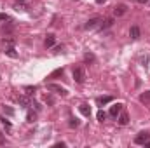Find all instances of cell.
Returning a JSON list of instances; mask_svg holds the SVG:
<instances>
[{
  "label": "cell",
  "mask_w": 150,
  "mask_h": 148,
  "mask_svg": "<svg viewBox=\"0 0 150 148\" xmlns=\"http://www.w3.org/2000/svg\"><path fill=\"white\" fill-rule=\"evenodd\" d=\"M72 75H74V80L77 84H84V80H86V70H84V66H75Z\"/></svg>",
  "instance_id": "obj_1"
},
{
  "label": "cell",
  "mask_w": 150,
  "mask_h": 148,
  "mask_svg": "<svg viewBox=\"0 0 150 148\" xmlns=\"http://www.w3.org/2000/svg\"><path fill=\"white\" fill-rule=\"evenodd\" d=\"M47 89H49V91H52V92H56V94H61L63 98H65V96H68V91H67L65 87L58 85V84H47Z\"/></svg>",
  "instance_id": "obj_2"
},
{
  "label": "cell",
  "mask_w": 150,
  "mask_h": 148,
  "mask_svg": "<svg viewBox=\"0 0 150 148\" xmlns=\"http://www.w3.org/2000/svg\"><path fill=\"white\" fill-rule=\"evenodd\" d=\"M126 12H127V5H126V4H119V5L113 7V16H115V18H120V16H124Z\"/></svg>",
  "instance_id": "obj_3"
},
{
  "label": "cell",
  "mask_w": 150,
  "mask_h": 148,
  "mask_svg": "<svg viewBox=\"0 0 150 148\" xmlns=\"http://www.w3.org/2000/svg\"><path fill=\"white\" fill-rule=\"evenodd\" d=\"M122 108H124V105H122V103H115V105H112V106H110V110H108L110 117L117 118V117H119V113L122 111Z\"/></svg>",
  "instance_id": "obj_4"
},
{
  "label": "cell",
  "mask_w": 150,
  "mask_h": 148,
  "mask_svg": "<svg viewBox=\"0 0 150 148\" xmlns=\"http://www.w3.org/2000/svg\"><path fill=\"white\" fill-rule=\"evenodd\" d=\"M100 23H101V19H100V18H91L89 21H86L84 28H86V30H93V28L100 26Z\"/></svg>",
  "instance_id": "obj_5"
},
{
  "label": "cell",
  "mask_w": 150,
  "mask_h": 148,
  "mask_svg": "<svg viewBox=\"0 0 150 148\" xmlns=\"http://www.w3.org/2000/svg\"><path fill=\"white\" fill-rule=\"evenodd\" d=\"M149 138H150L149 132H140V134H138V136L134 138V143H136V145H145Z\"/></svg>",
  "instance_id": "obj_6"
},
{
  "label": "cell",
  "mask_w": 150,
  "mask_h": 148,
  "mask_svg": "<svg viewBox=\"0 0 150 148\" xmlns=\"http://www.w3.org/2000/svg\"><path fill=\"white\" fill-rule=\"evenodd\" d=\"M140 33H142V32H140V28H138L136 25L131 26V30H129V37L133 38V40H138V38H140Z\"/></svg>",
  "instance_id": "obj_7"
},
{
  "label": "cell",
  "mask_w": 150,
  "mask_h": 148,
  "mask_svg": "<svg viewBox=\"0 0 150 148\" xmlns=\"http://www.w3.org/2000/svg\"><path fill=\"white\" fill-rule=\"evenodd\" d=\"M112 101V96H100L98 99H96V105L98 106H103V105H107V103H110Z\"/></svg>",
  "instance_id": "obj_8"
},
{
  "label": "cell",
  "mask_w": 150,
  "mask_h": 148,
  "mask_svg": "<svg viewBox=\"0 0 150 148\" xmlns=\"http://www.w3.org/2000/svg\"><path fill=\"white\" fill-rule=\"evenodd\" d=\"M117 120H119V124H120V125H126V124L129 122V115H127L126 111H120V113H119V118H117Z\"/></svg>",
  "instance_id": "obj_9"
},
{
  "label": "cell",
  "mask_w": 150,
  "mask_h": 148,
  "mask_svg": "<svg viewBox=\"0 0 150 148\" xmlns=\"http://www.w3.org/2000/svg\"><path fill=\"white\" fill-rule=\"evenodd\" d=\"M44 44H45V47H47V49H49V47H52V45L56 44V37H54L52 33H49V35L45 37V42H44Z\"/></svg>",
  "instance_id": "obj_10"
},
{
  "label": "cell",
  "mask_w": 150,
  "mask_h": 148,
  "mask_svg": "<svg viewBox=\"0 0 150 148\" xmlns=\"http://www.w3.org/2000/svg\"><path fill=\"white\" fill-rule=\"evenodd\" d=\"M79 111H80L84 117H89V115H91V108H89V105H86V103L79 106Z\"/></svg>",
  "instance_id": "obj_11"
},
{
  "label": "cell",
  "mask_w": 150,
  "mask_h": 148,
  "mask_svg": "<svg viewBox=\"0 0 150 148\" xmlns=\"http://www.w3.org/2000/svg\"><path fill=\"white\" fill-rule=\"evenodd\" d=\"M37 120V111H33V110H28L26 111V122H35Z\"/></svg>",
  "instance_id": "obj_12"
},
{
  "label": "cell",
  "mask_w": 150,
  "mask_h": 148,
  "mask_svg": "<svg viewBox=\"0 0 150 148\" xmlns=\"http://www.w3.org/2000/svg\"><path fill=\"white\" fill-rule=\"evenodd\" d=\"M12 30H14V23L9 19V23H5V25L2 26V32H4V33H11Z\"/></svg>",
  "instance_id": "obj_13"
},
{
  "label": "cell",
  "mask_w": 150,
  "mask_h": 148,
  "mask_svg": "<svg viewBox=\"0 0 150 148\" xmlns=\"http://www.w3.org/2000/svg\"><path fill=\"white\" fill-rule=\"evenodd\" d=\"M18 103H19L23 108H28V106H30V99H28L26 96H19V98H18Z\"/></svg>",
  "instance_id": "obj_14"
},
{
  "label": "cell",
  "mask_w": 150,
  "mask_h": 148,
  "mask_svg": "<svg viewBox=\"0 0 150 148\" xmlns=\"http://www.w3.org/2000/svg\"><path fill=\"white\" fill-rule=\"evenodd\" d=\"M112 25H113V19L112 18H108V19H105V21L100 23V28H101V30H107V28H110Z\"/></svg>",
  "instance_id": "obj_15"
},
{
  "label": "cell",
  "mask_w": 150,
  "mask_h": 148,
  "mask_svg": "<svg viewBox=\"0 0 150 148\" xmlns=\"http://www.w3.org/2000/svg\"><path fill=\"white\" fill-rule=\"evenodd\" d=\"M5 54H7V56H9V58H14V59H16V58H18V52H16V49H14V47H12V45H9V47H7V49H5Z\"/></svg>",
  "instance_id": "obj_16"
},
{
  "label": "cell",
  "mask_w": 150,
  "mask_h": 148,
  "mask_svg": "<svg viewBox=\"0 0 150 148\" xmlns=\"http://www.w3.org/2000/svg\"><path fill=\"white\" fill-rule=\"evenodd\" d=\"M140 101H142V103H145V105L150 103V91H145V92H142V94H140Z\"/></svg>",
  "instance_id": "obj_17"
},
{
  "label": "cell",
  "mask_w": 150,
  "mask_h": 148,
  "mask_svg": "<svg viewBox=\"0 0 150 148\" xmlns=\"http://www.w3.org/2000/svg\"><path fill=\"white\" fill-rule=\"evenodd\" d=\"M84 61L89 65V63H94V61H96V58H94V54H91V52H86V54H84Z\"/></svg>",
  "instance_id": "obj_18"
},
{
  "label": "cell",
  "mask_w": 150,
  "mask_h": 148,
  "mask_svg": "<svg viewBox=\"0 0 150 148\" xmlns=\"http://www.w3.org/2000/svg\"><path fill=\"white\" fill-rule=\"evenodd\" d=\"M35 92H37V87H35V85H33V87H32V85H26V87H25V94H26V96H33Z\"/></svg>",
  "instance_id": "obj_19"
},
{
  "label": "cell",
  "mask_w": 150,
  "mask_h": 148,
  "mask_svg": "<svg viewBox=\"0 0 150 148\" xmlns=\"http://www.w3.org/2000/svg\"><path fill=\"white\" fill-rule=\"evenodd\" d=\"M63 73H65V70H63V68H58V70H54L52 73L49 75L47 78H56V77H63Z\"/></svg>",
  "instance_id": "obj_20"
},
{
  "label": "cell",
  "mask_w": 150,
  "mask_h": 148,
  "mask_svg": "<svg viewBox=\"0 0 150 148\" xmlns=\"http://www.w3.org/2000/svg\"><path fill=\"white\" fill-rule=\"evenodd\" d=\"M68 125H70V127H79V125H80V122H79V118L70 117V122H68Z\"/></svg>",
  "instance_id": "obj_21"
},
{
  "label": "cell",
  "mask_w": 150,
  "mask_h": 148,
  "mask_svg": "<svg viewBox=\"0 0 150 148\" xmlns=\"http://www.w3.org/2000/svg\"><path fill=\"white\" fill-rule=\"evenodd\" d=\"M2 110H4L5 115H9V117H12V115H14V110H12L11 106H5V105H4V106H2Z\"/></svg>",
  "instance_id": "obj_22"
},
{
  "label": "cell",
  "mask_w": 150,
  "mask_h": 148,
  "mask_svg": "<svg viewBox=\"0 0 150 148\" xmlns=\"http://www.w3.org/2000/svg\"><path fill=\"white\" fill-rule=\"evenodd\" d=\"M96 117H98V120H100V122H105V120H107V113H105L103 110L98 111V115H96Z\"/></svg>",
  "instance_id": "obj_23"
},
{
  "label": "cell",
  "mask_w": 150,
  "mask_h": 148,
  "mask_svg": "<svg viewBox=\"0 0 150 148\" xmlns=\"http://www.w3.org/2000/svg\"><path fill=\"white\" fill-rule=\"evenodd\" d=\"M0 122H2V125H4L5 129H11V122H9L5 117H0Z\"/></svg>",
  "instance_id": "obj_24"
},
{
  "label": "cell",
  "mask_w": 150,
  "mask_h": 148,
  "mask_svg": "<svg viewBox=\"0 0 150 148\" xmlns=\"http://www.w3.org/2000/svg\"><path fill=\"white\" fill-rule=\"evenodd\" d=\"M44 101H45L47 105H52V103H54V98H52L51 94H45V96H44Z\"/></svg>",
  "instance_id": "obj_25"
},
{
  "label": "cell",
  "mask_w": 150,
  "mask_h": 148,
  "mask_svg": "<svg viewBox=\"0 0 150 148\" xmlns=\"http://www.w3.org/2000/svg\"><path fill=\"white\" fill-rule=\"evenodd\" d=\"M30 106H33V108H35L37 111H40V110H42V106L38 105L37 101H35V99H30Z\"/></svg>",
  "instance_id": "obj_26"
},
{
  "label": "cell",
  "mask_w": 150,
  "mask_h": 148,
  "mask_svg": "<svg viewBox=\"0 0 150 148\" xmlns=\"http://www.w3.org/2000/svg\"><path fill=\"white\" fill-rule=\"evenodd\" d=\"M4 44H7V45H14V38L12 37H5L4 38Z\"/></svg>",
  "instance_id": "obj_27"
},
{
  "label": "cell",
  "mask_w": 150,
  "mask_h": 148,
  "mask_svg": "<svg viewBox=\"0 0 150 148\" xmlns=\"http://www.w3.org/2000/svg\"><path fill=\"white\" fill-rule=\"evenodd\" d=\"M0 21H9V16L4 14V12H0Z\"/></svg>",
  "instance_id": "obj_28"
},
{
  "label": "cell",
  "mask_w": 150,
  "mask_h": 148,
  "mask_svg": "<svg viewBox=\"0 0 150 148\" xmlns=\"http://www.w3.org/2000/svg\"><path fill=\"white\" fill-rule=\"evenodd\" d=\"M54 147H58V148L61 147V148H63V147H67V143H63V141H58V143H56Z\"/></svg>",
  "instance_id": "obj_29"
},
{
  "label": "cell",
  "mask_w": 150,
  "mask_h": 148,
  "mask_svg": "<svg viewBox=\"0 0 150 148\" xmlns=\"http://www.w3.org/2000/svg\"><path fill=\"white\" fill-rule=\"evenodd\" d=\"M136 2H138V4H149L150 0H136Z\"/></svg>",
  "instance_id": "obj_30"
},
{
  "label": "cell",
  "mask_w": 150,
  "mask_h": 148,
  "mask_svg": "<svg viewBox=\"0 0 150 148\" xmlns=\"http://www.w3.org/2000/svg\"><path fill=\"white\" fill-rule=\"evenodd\" d=\"M107 0H96V4H105Z\"/></svg>",
  "instance_id": "obj_31"
},
{
  "label": "cell",
  "mask_w": 150,
  "mask_h": 148,
  "mask_svg": "<svg viewBox=\"0 0 150 148\" xmlns=\"http://www.w3.org/2000/svg\"><path fill=\"white\" fill-rule=\"evenodd\" d=\"M145 147H150V140H147V143H145Z\"/></svg>",
  "instance_id": "obj_32"
},
{
  "label": "cell",
  "mask_w": 150,
  "mask_h": 148,
  "mask_svg": "<svg viewBox=\"0 0 150 148\" xmlns=\"http://www.w3.org/2000/svg\"><path fill=\"white\" fill-rule=\"evenodd\" d=\"M18 2H25V0H18Z\"/></svg>",
  "instance_id": "obj_33"
}]
</instances>
